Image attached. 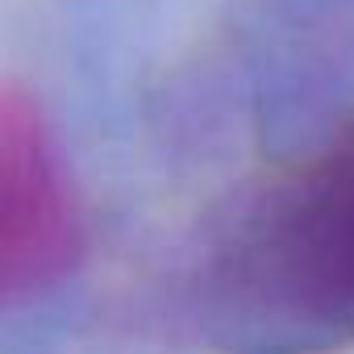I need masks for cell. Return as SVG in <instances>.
<instances>
[{"label":"cell","instance_id":"cell-1","mask_svg":"<svg viewBox=\"0 0 354 354\" xmlns=\"http://www.w3.org/2000/svg\"><path fill=\"white\" fill-rule=\"evenodd\" d=\"M221 271L254 321L296 342L354 337V129L250 196Z\"/></svg>","mask_w":354,"mask_h":354},{"label":"cell","instance_id":"cell-2","mask_svg":"<svg viewBox=\"0 0 354 354\" xmlns=\"http://www.w3.org/2000/svg\"><path fill=\"white\" fill-rule=\"evenodd\" d=\"M0 267L5 288H38L63 271L71 254V213L63 201V184L46 154L42 129L30 125L17 100L5 104L0 125Z\"/></svg>","mask_w":354,"mask_h":354}]
</instances>
